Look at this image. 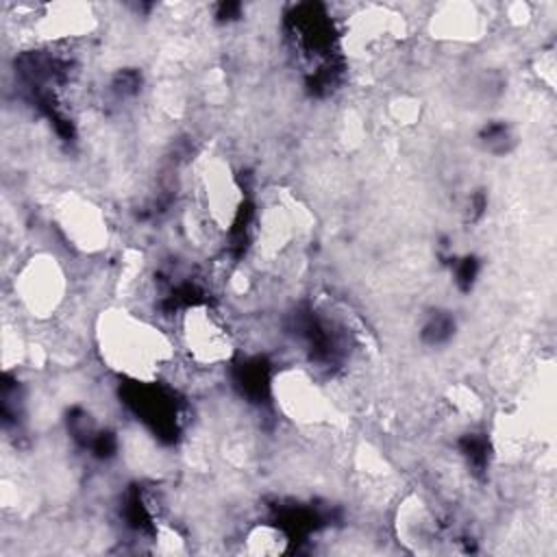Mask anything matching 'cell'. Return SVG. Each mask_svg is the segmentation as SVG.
I'll use <instances>...</instances> for the list:
<instances>
[{
    "instance_id": "1",
    "label": "cell",
    "mask_w": 557,
    "mask_h": 557,
    "mask_svg": "<svg viewBox=\"0 0 557 557\" xmlns=\"http://www.w3.org/2000/svg\"><path fill=\"white\" fill-rule=\"evenodd\" d=\"M98 337L104 361L141 381H150L174 355L163 331L126 311L102 315Z\"/></svg>"
},
{
    "instance_id": "2",
    "label": "cell",
    "mask_w": 557,
    "mask_h": 557,
    "mask_svg": "<svg viewBox=\"0 0 557 557\" xmlns=\"http://www.w3.org/2000/svg\"><path fill=\"white\" fill-rule=\"evenodd\" d=\"M181 339L200 366H218L231 357V337L226 326L207 305H191L181 320Z\"/></svg>"
},
{
    "instance_id": "3",
    "label": "cell",
    "mask_w": 557,
    "mask_h": 557,
    "mask_svg": "<svg viewBox=\"0 0 557 557\" xmlns=\"http://www.w3.org/2000/svg\"><path fill=\"white\" fill-rule=\"evenodd\" d=\"M15 294L33 315H48L63 296V272L50 257L30 259L17 274Z\"/></svg>"
}]
</instances>
